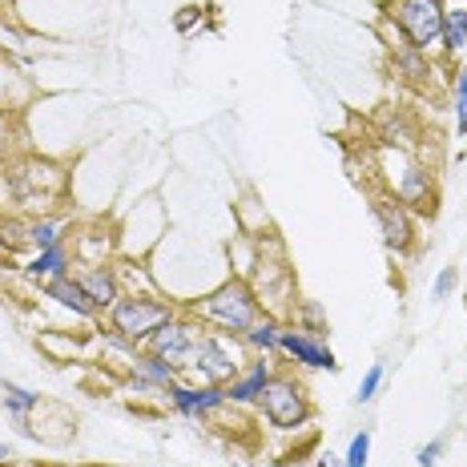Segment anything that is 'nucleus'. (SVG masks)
I'll return each mask as SVG.
<instances>
[{
    "label": "nucleus",
    "mask_w": 467,
    "mask_h": 467,
    "mask_svg": "<svg viewBox=\"0 0 467 467\" xmlns=\"http://www.w3.org/2000/svg\"><path fill=\"white\" fill-rule=\"evenodd\" d=\"M0 186H5V198L16 210L45 213V210L65 206V198H69V170L53 158H41V153L16 150L8 161H0Z\"/></svg>",
    "instance_id": "f257e3e1"
},
{
    "label": "nucleus",
    "mask_w": 467,
    "mask_h": 467,
    "mask_svg": "<svg viewBox=\"0 0 467 467\" xmlns=\"http://www.w3.org/2000/svg\"><path fill=\"white\" fill-rule=\"evenodd\" d=\"M182 310L198 318L206 330H222V335H234V338H242L266 315L262 298L254 295V286H250V278H242V275H230L226 282H218L210 295L193 298V303H186Z\"/></svg>",
    "instance_id": "f03ea898"
},
{
    "label": "nucleus",
    "mask_w": 467,
    "mask_h": 467,
    "mask_svg": "<svg viewBox=\"0 0 467 467\" xmlns=\"http://www.w3.org/2000/svg\"><path fill=\"white\" fill-rule=\"evenodd\" d=\"M178 303L173 298H161L158 290H125L117 303L105 310V330H113V335H121L125 343L141 347L145 338L153 335L158 327H165L173 315H178Z\"/></svg>",
    "instance_id": "7ed1b4c3"
},
{
    "label": "nucleus",
    "mask_w": 467,
    "mask_h": 467,
    "mask_svg": "<svg viewBox=\"0 0 467 467\" xmlns=\"http://www.w3.org/2000/svg\"><path fill=\"white\" fill-rule=\"evenodd\" d=\"M254 407L275 431H303V427L315 420V403H310L306 383L290 371V367H278Z\"/></svg>",
    "instance_id": "20e7f679"
},
{
    "label": "nucleus",
    "mask_w": 467,
    "mask_h": 467,
    "mask_svg": "<svg viewBox=\"0 0 467 467\" xmlns=\"http://www.w3.org/2000/svg\"><path fill=\"white\" fill-rule=\"evenodd\" d=\"M250 350L242 347V338L234 335H222V330H206L202 327L198 343H193V355H190V367L182 379H193V383H218L226 387L234 375L246 367Z\"/></svg>",
    "instance_id": "39448f33"
},
{
    "label": "nucleus",
    "mask_w": 467,
    "mask_h": 467,
    "mask_svg": "<svg viewBox=\"0 0 467 467\" xmlns=\"http://www.w3.org/2000/svg\"><path fill=\"white\" fill-rule=\"evenodd\" d=\"M387 21H395L407 45H415L420 53L431 57L443 36V0H391Z\"/></svg>",
    "instance_id": "423d86ee"
},
{
    "label": "nucleus",
    "mask_w": 467,
    "mask_h": 467,
    "mask_svg": "<svg viewBox=\"0 0 467 467\" xmlns=\"http://www.w3.org/2000/svg\"><path fill=\"white\" fill-rule=\"evenodd\" d=\"M371 218L379 230V242L391 250L395 258H407L415 246H420V234H415V218L403 202L395 198L391 190H379L371 193Z\"/></svg>",
    "instance_id": "0eeeda50"
},
{
    "label": "nucleus",
    "mask_w": 467,
    "mask_h": 467,
    "mask_svg": "<svg viewBox=\"0 0 467 467\" xmlns=\"http://www.w3.org/2000/svg\"><path fill=\"white\" fill-rule=\"evenodd\" d=\"M202 335V323L193 315H186V310H178V315L170 318L165 327H158L150 338L141 343V350H150V355L165 358V363L173 367L178 375H186L190 367V355H193V343H198Z\"/></svg>",
    "instance_id": "6e6552de"
},
{
    "label": "nucleus",
    "mask_w": 467,
    "mask_h": 467,
    "mask_svg": "<svg viewBox=\"0 0 467 467\" xmlns=\"http://www.w3.org/2000/svg\"><path fill=\"white\" fill-rule=\"evenodd\" d=\"M399 165H403V170L391 178V193L411 213H427V218H431V213L440 210V186H435V173L427 170L423 161L403 158V153H399Z\"/></svg>",
    "instance_id": "1a4fd4ad"
},
{
    "label": "nucleus",
    "mask_w": 467,
    "mask_h": 467,
    "mask_svg": "<svg viewBox=\"0 0 467 467\" xmlns=\"http://www.w3.org/2000/svg\"><path fill=\"white\" fill-rule=\"evenodd\" d=\"M165 399H170V407L182 415V420H213V415L230 411L226 387H218V383H193V379H178V383L165 387Z\"/></svg>",
    "instance_id": "9d476101"
},
{
    "label": "nucleus",
    "mask_w": 467,
    "mask_h": 467,
    "mask_svg": "<svg viewBox=\"0 0 467 467\" xmlns=\"http://www.w3.org/2000/svg\"><path fill=\"white\" fill-rule=\"evenodd\" d=\"M278 355H286L295 367L303 371H338V358L315 330H303V327H290L282 323V338H278Z\"/></svg>",
    "instance_id": "9b49d317"
},
{
    "label": "nucleus",
    "mask_w": 467,
    "mask_h": 467,
    "mask_svg": "<svg viewBox=\"0 0 467 467\" xmlns=\"http://www.w3.org/2000/svg\"><path fill=\"white\" fill-rule=\"evenodd\" d=\"M69 250H73V266H101V262H113L117 234L105 222H81V226L73 222Z\"/></svg>",
    "instance_id": "f8f14e48"
},
{
    "label": "nucleus",
    "mask_w": 467,
    "mask_h": 467,
    "mask_svg": "<svg viewBox=\"0 0 467 467\" xmlns=\"http://www.w3.org/2000/svg\"><path fill=\"white\" fill-rule=\"evenodd\" d=\"M275 371L278 367L270 363V355H250L246 367L226 383V403L230 407H254L262 399V391H266V383L275 379Z\"/></svg>",
    "instance_id": "ddd939ff"
},
{
    "label": "nucleus",
    "mask_w": 467,
    "mask_h": 467,
    "mask_svg": "<svg viewBox=\"0 0 467 467\" xmlns=\"http://www.w3.org/2000/svg\"><path fill=\"white\" fill-rule=\"evenodd\" d=\"M36 290H41V298L57 303L61 310H69V315L81 318V323H97V318H101V310L93 306V298L85 295V286H81V278L77 275H57V278L41 282Z\"/></svg>",
    "instance_id": "4468645a"
},
{
    "label": "nucleus",
    "mask_w": 467,
    "mask_h": 467,
    "mask_svg": "<svg viewBox=\"0 0 467 467\" xmlns=\"http://www.w3.org/2000/svg\"><path fill=\"white\" fill-rule=\"evenodd\" d=\"M125 375H130L133 391H145V395H165V387L182 379L170 363H165V358L150 355V350H138V355L125 363Z\"/></svg>",
    "instance_id": "2eb2a0df"
},
{
    "label": "nucleus",
    "mask_w": 467,
    "mask_h": 467,
    "mask_svg": "<svg viewBox=\"0 0 467 467\" xmlns=\"http://www.w3.org/2000/svg\"><path fill=\"white\" fill-rule=\"evenodd\" d=\"M73 275L81 278L85 295L93 298V306L101 310V315L125 295V282H121V270H117V262H101V266H73Z\"/></svg>",
    "instance_id": "dca6fc26"
},
{
    "label": "nucleus",
    "mask_w": 467,
    "mask_h": 467,
    "mask_svg": "<svg viewBox=\"0 0 467 467\" xmlns=\"http://www.w3.org/2000/svg\"><path fill=\"white\" fill-rule=\"evenodd\" d=\"M33 81L13 57L0 48V113H21L28 101H33Z\"/></svg>",
    "instance_id": "f3484780"
},
{
    "label": "nucleus",
    "mask_w": 467,
    "mask_h": 467,
    "mask_svg": "<svg viewBox=\"0 0 467 467\" xmlns=\"http://www.w3.org/2000/svg\"><path fill=\"white\" fill-rule=\"evenodd\" d=\"M73 222L65 210H45V213H28V250H48V246H61L69 242Z\"/></svg>",
    "instance_id": "a211bd4d"
},
{
    "label": "nucleus",
    "mask_w": 467,
    "mask_h": 467,
    "mask_svg": "<svg viewBox=\"0 0 467 467\" xmlns=\"http://www.w3.org/2000/svg\"><path fill=\"white\" fill-rule=\"evenodd\" d=\"M21 275L28 282H48V278H57V275H73V250H69V242H61V246H48V250H36L28 262H21Z\"/></svg>",
    "instance_id": "6ab92c4d"
},
{
    "label": "nucleus",
    "mask_w": 467,
    "mask_h": 467,
    "mask_svg": "<svg viewBox=\"0 0 467 467\" xmlns=\"http://www.w3.org/2000/svg\"><path fill=\"white\" fill-rule=\"evenodd\" d=\"M0 411H5L16 427H21L25 435H36L33 427H28V420L41 411V395L28 391V387H21V383H8V379H5V383H0Z\"/></svg>",
    "instance_id": "aec40b11"
},
{
    "label": "nucleus",
    "mask_w": 467,
    "mask_h": 467,
    "mask_svg": "<svg viewBox=\"0 0 467 467\" xmlns=\"http://www.w3.org/2000/svg\"><path fill=\"white\" fill-rule=\"evenodd\" d=\"M443 57H460L467 48V0H443V36H440Z\"/></svg>",
    "instance_id": "412c9836"
},
{
    "label": "nucleus",
    "mask_w": 467,
    "mask_h": 467,
    "mask_svg": "<svg viewBox=\"0 0 467 467\" xmlns=\"http://www.w3.org/2000/svg\"><path fill=\"white\" fill-rule=\"evenodd\" d=\"M278 338H282V318L262 315L258 323L242 335V347H246L250 355H278Z\"/></svg>",
    "instance_id": "4be33fe9"
},
{
    "label": "nucleus",
    "mask_w": 467,
    "mask_h": 467,
    "mask_svg": "<svg viewBox=\"0 0 467 467\" xmlns=\"http://www.w3.org/2000/svg\"><path fill=\"white\" fill-rule=\"evenodd\" d=\"M28 250V218L25 213H0V254Z\"/></svg>",
    "instance_id": "5701e85b"
},
{
    "label": "nucleus",
    "mask_w": 467,
    "mask_h": 467,
    "mask_svg": "<svg viewBox=\"0 0 467 467\" xmlns=\"http://www.w3.org/2000/svg\"><path fill=\"white\" fill-rule=\"evenodd\" d=\"M451 113H455V133L467 138V69L460 65L451 81Z\"/></svg>",
    "instance_id": "b1692460"
},
{
    "label": "nucleus",
    "mask_w": 467,
    "mask_h": 467,
    "mask_svg": "<svg viewBox=\"0 0 467 467\" xmlns=\"http://www.w3.org/2000/svg\"><path fill=\"white\" fill-rule=\"evenodd\" d=\"M367 460H371V427L350 435V443L343 451V467H367Z\"/></svg>",
    "instance_id": "393cba45"
},
{
    "label": "nucleus",
    "mask_w": 467,
    "mask_h": 467,
    "mask_svg": "<svg viewBox=\"0 0 467 467\" xmlns=\"http://www.w3.org/2000/svg\"><path fill=\"white\" fill-rule=\"evenodd\" d=\"M383 379H387V371H383V363H371L367 367V375L358 379V391H355V403L363 407V403H375V395L383 391Z\"/></svg>",
    "instance_id": "a878e982"
},
{
    "label": "nucleus",
    "mask_w": 467,
    "mask_h": 467,
    "mask_svg": "<svg viewBox=\"0 0 467 467\" xmlns=\"http://www.w3.org/2000/svg\"><path fill=\"white\" fill-rule=\"evenodd\" d=\"M16 153V113H0V161Z\"/></svg>",
    "instance_id": "bb28decb"
},
{
    "label": "nucleus",
    "mask_w": 467,
    "mask_h": 467,
    "mask_svg": "<svg viewBox=\"0 0 467 467\" xmlns=\"http://www.w3.org/2000/svg\"><path fill=\"white\" fill-rule=\"evenodd\" d=\"M455 282H460V270H455V266H443L440 275H435V282H431V298H435V303H447V298H451Z\"/></svg>",
    "instance_id": "cd10ccee"
},
{
    "label": "nucleus",
    "mask_w": 467,
    "mask_h": 467,
    "mask_svg": "<svg viewBox=\"0 0 467 467\" xmlns=\"http://www.w3.org/2000/svg\"><path fill=\"white\" fill-rule=\"evenodd\" d=\"M202 16H206V8L186 5V8H178V13H173V28H178L182 36H186V33H193V28L202 25Z\"/></svg>",
    "instance_id": "c85d7f7f"
},
{
    "label": "nucleus",
    "mask_w": 467,
    "mask_h": 467,
    "mask_svg": "<svg viewBox=\"0 0 467 467\" xmlns=\"http://www.w3.org/2000/svg\"><path fill=\"white\" fill-rule=\"evenodd\" d=\"M443 455H447V440H443V435H440V440L423 443V447H420V451H415V463H420V467H435V463H440V460H443Z\"/></svg>",
    "instance_id": "c756f323"
},
{
    "label": "nucleus",
    "mask_w": 467,
    "mask_h": 467,
    "mask_svg": "<svg viewBox=\"0 0 467 467\" xmlns=\"http://www.w3.org/2000/svg\"><path fill=\"white\" fill-rule=\"evenodd\" d=\"M315 467H343V455H330V451H323L318 455V463Z\"/></svg>",
    "instance_id": "7c9ffc66"
},
{
    "label": "nucleus",
    "mask_w": 467,
    "mask_h": 467,
    "mask_svg": "<svg viewBox=\"0 0 467 467\" xmlns=\"http://www.w3.org/2000/svg\"><path fill=\"white\" fill-rule=\"evenodd\" d=\"M13 463V451H8V443H0V467Z\"/></svg>",
    "instance_id": "2f4dec72"
},
{
    "label": "nucleus",
    "mask_w": 467,
    "mask_h": 467,
    "mask_svg": "<svg viewBox=\"0 0 467 467\" xmlns=\"http://www.w3.org/2000/svg\"><path fill=\"white\" fill-rule=\"evenodd\" d=\"M8 5H13V0H0V13H8Z\"/></svg>",
    "instance_id": "473e14b6"
},
{
    "label": "nucleus",
    "mask_w": 467,
    "mask_h": 467,
    "mask_svg": "<svg viewBox=\"0 0 467 467\" xmlns=\"http://www.w3.org/2000/svg\"><path fill=\"white\" fill-rule=\"evenodd\" d=\"M0 36H5V21H0ZM0 48H5V41H0Z\"/></svg>",
    "instance_id": "72a5a7b5"
},
{
    "label": "nucleus",
    "mask_w": 467,
    "mask_h": 467,
    "mask_svg": "<svg viewBox=\"0 0 467 467\" xmlns=\"http://www.w3.org/2000/svg\"><path fill=\"white\" fill-rule=\"evenodd\" d=\"M36 467H61V463H36Z\"/></svg>",
    "instance_id": "f704fd0d"
},
{
    "label": "nucleus",
    "mask_w": 467,
    "mask_h": 467,
    "mask_svg": "<svg viewBox=\"0 0 467 467\" xmlns=\"http://www.w3.org/2000/svg\"><path fill=\"white\" fill-rule=\"evenodd\" d=\"M0 431H5V420H0Z\"/></svg>",
    "instance_id": "c9c22d12"
},
{
    "label": "nucleus",
    "mask_w": 467,
    "mask_h": 467,
    "mask_svg": "<svg viewBox=\"0 0 467 467\" xmlns=\"http://www.w3.org/2000/svg\"><path fill=\"white\" fill-rule=\"evenodd\" d=\"M5 467H13V463H5Z\"/></svg>",
    "instance_id": "e433bc0d"
}]
</instances>
